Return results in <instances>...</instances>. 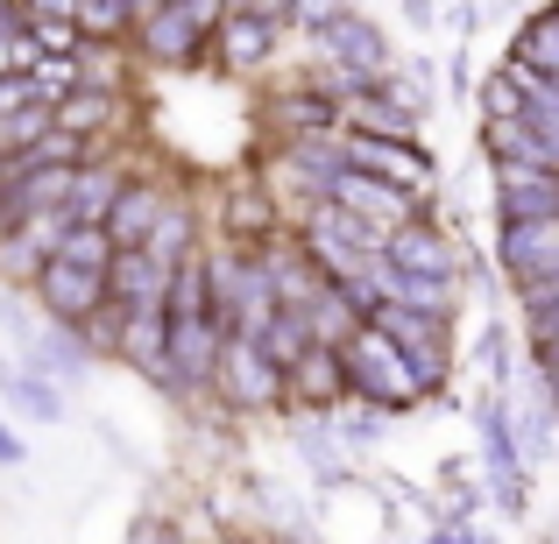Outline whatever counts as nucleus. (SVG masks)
Instances as JSON below:
<instances>
[{
	"label": "nucleus",
	"instance_id": "nucleus-25",
	"mask_svg": "<svg viewBox=\"0 0 559 544\" xmlns=\"http://www.w3.org/2000/svg\"><path fill=\"white\" fill-rule=\"evenodd\" d=\"M481 367H489V382H496V389L510 382V340H503V326H489V333H481Z\"/></svg>",
	"mask_w": 559,
	"mask_h": 544
},
{
	"label": "nucleus",
	"instance_id": "nucleus-18",
	"mask_svg": "<svg viewBox=\"0 0 559 544\" xmlns=\"http://www.w3.org/2000/svg\"><path fill=\"white\" fill-rule=\"evenodd\" d=\"M142 22V8H128V0H93V8H71V28H79V43H121L128 28Z\"/></svg>",
	"mask_w": 559,
	"mask_h": 544
},
{
	"label": "nucleus",
	"instance_id": "nucleus-21",
	"mask_svg": "<svg viewBox=\"0 0 559 544\" xmlns=\"http://www.w3.org/2000/svg\"><path fill=\"white\" fill-rule=\"evenodd\" d=\"M114 107H121L114 93H71L64 107H57V135H71V142H93L99 128L114 121Z\"/></svg>",
	"mask_w": 559,
	"mask_h": 544
},
{
	"label": "nucleus",
	"instance_id": "nucleus-20",
	"mask_svg": "<svg viewBox=\"0 0 559 544\" xmlns=\"http://www.w3.org/2000/svg\"><path fill=\"white\" fill-rule=\"evenodd\" d=\"M518 312H524V326H532V347L559 340V269L538 276V283H518Z\"/></svg>",
	"mask_w": 559,
	"mask_h": 544
},
{
	"label": "nucleus",
	"instance_id": "nucleus-9",
	"mask_svg": "<svg viewBox=\"0 0 559 544\" xmlns=\"http://www.w3.org/2000/svg\"><path fill=\"white\" fill-rule=\"evenodd\" d=\"M496 178V213L503 227H532V219H559V170H518V164H489Z\"/></svg>",
	"mask_w": 559,
	"mask_h": 544
},
{
	"label": "nucleus",
	"instance_id": "nucleus-17",
	"mask_svg": "<svg viewBox=\"0 0 559 544\" xmlns=\"http://www.w3.org/2000/svg\"><path fill=\"white\" fill-rule=\"evenodd\" d=\"M255 347H262V361H270L276 375H290V367L312 354V333H305V318H298V312H276L270 326H262V340H255Z\"/></svg>",
	"mask_w": 559,
	"mask_h": 544
},
{
	"label": "nucleus",
	"instance_id": "nucleus-12",
	"mask_svg": "<svg viewBox=\"0 0 559 544\" xmlns=\"http://www.w3.org/2000/svg\"><path fill=\"white\" fill-rule=\"evenodd\" d=\"M284 403H305V410H341L347 403V367L333 347H312L298 367L284 375Z\"/></svg>",
	"mask_w": 559,
	"mask_h": 544
},
{
	"label": "nucleus",
	"instance_id": "nucleus-15",
	"mask_svg": "<svg viewBox=\"0 0 559 544\" xmlns=\"http://www.w3.org/2000/svg\"><path fill=\"white\" fill-rule=\"evenodd\" d=\"M121 191H128V178L114 164H79V178H71V227H107V213L121 205Z\"/></svg>",
	"mask_w": 559,
	"mask_h": 544
},
{
	"label": "nucleus",
	"instance_id": "nucleus-4",
	"mask_svg": "<svg viewBox=\"0 0 559 544\" xmlns=\"http://www.w3.org/2000/svg\"><path fill=\"white\" fill-rule=\"evenodd\" d=\"M319 57H326L341 78H361V85H382L390 78V43H382V28L376 22H361V14H333L326 28H319Z\"/></svg>",
	"mask_w": 559,
	"mask_h": 544
},
{
	"label": "nucleus",
	"instance_id": "nucleus-11",
	"mask_svg": "<svg viewBox=\"0 0 559 544\" xmlns=\"http://www.w3.org/2000/svg\"><path fill=\"white\" fill-rule=\"evenodd\" d=\"M36 298L50 304V318H64V326H85V318L107 304V276L71 269V262H50V269L36 276Z\"/></svg>",
	"mask_w": 559,
	"mask_h": 544
},
{
	"label": "nucleus",
	"instance_id": "nucleus-23",
	"mask_svg": "<svg viewBox=\"0 0 559 544\" xmlns=\"http://www.w3.org/2000/svg\"><path fill=\"white\" fill-rule=\"evenodd\" d=\"M57 262L107 276V269H114V241H107V227H71V233H64V247H57Z\"/></svg>",
	"mask_w": 559,
	"mask_h": 544
},
{
	"label": "nucleus",
	"instance_id": "nucleus-13",
	"mask_svg": "<svg viewBox=\"0 0 559 544\" xmlns=\"http://www.w3.org/2000/svg\"><path fill=\"white\" fill-rule=\"evenodd\" d=\"M219 347H227V333H219L213 318H199V326H170V361H164V375L185 382V389H199V382L219 375Z\"/></svg>",
	"mask_w": 559,
	"mask_h": 544
},
{
	"label": "nucleus",
	"instance_id": "nucleus-16",
	"mask_svg": "<svg viewBox=\"0 0 559 544\" xmlns=\"http://www.w3.org/2000/svg\"><path fill=\"white\" fill-rule=\"evenodd\" d=\"M219 219H227V233H234V241H262V247H270L276 241V219H284V213H276V198H270V191H255V184H234L227 191V205H219Z\"/></svg>",
	"mask_w": 559,
	"mask_h": 544
},
{
	"label": "nucleus",
	"instance_id": "nucleus-2",
	"mask_svg": "<svg viewBox=\"0 0 559 544\" xmlns=\"http://www.w3.org/2000/svg\"><path fill=\"white\" fill-rule=\"evenodd\" d=\"M341 156H347V170H361V178H376V184H390V191H404V198H432V184H439V170H432V156L418 149V142H369V135H341Z\"/></svg>",
	"mask_w": 559,
	"mask_h": 544
},
{
	"label": "nucleus",
	"instance_id": "nucleus-24",
	"mask_svg": "<svg viewBox=\"0 0 559 544\" xmlns=\"http://www.w3.org/2000/svg\"><path fill=\"white\" fill-rule=\"evenodd\" d=\"M50 128H57V113H50V107H22L14 121H0V156H28L43 135H50Z\"/></svg>",
	"mask_w": 559,
	"mask_h": 544
},
{
	"label": "nucleus",
	"instance_id": "nucleus-14",
	"mask_svg": "<svg viewBox=\"0 0 559 544\" xmlns=\"http://www.w3.org/2000/svg\"><path fill=\"white\" fill-rule=\"evenodd\" d=\"M164 191L156 184H128L121 191V205L107 213V241H114V255H135V247H150V233H156V219H164Z\"/></svg>",
	"mask_w": 559,
	"mask_h": 544
},
{
	"label": "nucleus",
	"instance_id": "nucleus-3",
	"mask_svg": "<svg viewBox=\"0 0 559 544\" xmlns=\"http://www.w3.org/2000/svg\"><path fill=\"white\" fill-rule=\"evenodd\" d=\"M135 28H142L135 43L150 64H199L213 28H219V8H142Z\"/></svg>",
	"mask_w": 559,
	"mask_h": 544
},
{
	"label": "nucleus",
	"instance_id": "nucleus-6",
	"mask_svg": "<svg viewBox=\"0 0 559 544\" xmlns=\"http://www.w3.org/2000/svg\"><path fill=\"white\" fill-rule=\"evenodd\" d=\"M326 205H341L347 219L376 227L382 241H390V233H404L411 219H425V205H418V198H404V191H390V184L361 178V170H341V178H333V191H326Z\"/></svg>",
	"mask_w": 559,
	"mask_h": 544
},
{
	"label": "nucleus",
	"instance_id": "nucleus-19",
	"mask_svg": "<svg viewBox=\"0 0 559 544\" xmlns=\"http://www.w3.org/2000/svg\"><path fill=\"white\" fill-rule=\"evenodd\" d=\"M121 354L142 361V367H164V361H170V312H128Z\"/></svg>",
	"mask_w": 559,
	"mask_h": 544
},
{
	"label": "nucleus",
	"instance_id": "nucleus-7",
	"mask_svg": "<svg viewBox=\"0 0 559 544\" xmlns=\"http://www.w3.org/2000/svg\"><path fill=\"white\" fill-rule=\"evenodd\" d=\"M276 28H290V8H219V28H213L219 64H227V71H255V64H270Z\"/></svg>",
	"mask_w": 559,
	"mask_h": 544
},
{
	"label": "nucleus",
	"instance_id": "nucleus-10",
	"mask_svg": "<svg viewBox=\"0 0 559 544\" xmlns=\"http://www.w3.org/2000/svg\"><path fill=\"white\" fill-rule=\"evenodd\" d=\"M496 262H503L510 290L538 283V276L559 269V219H532V227H503L496 233Z\"/></svg>",
	"mask_w": 559,
	"mask_h": 544
},
{
	"label": "nucleus",
	"instance_id": "nucleus-22",
	"mask_svg": "<svg viewBox=\"0 0 559 544\" xmlns=\"http://www.w3.org/2000/svg\"><path fill=\"white\" fill-rule=\"evenodd\" d=\"M142 255L164 262V269H178V262L191 255V213H185V205H164V219H156V233H150Z\"/></svg>",
	"mask_w": 559,
	"mask_h": 544
},
{
	"label": "nucleus",
	"instance_id": "nucleus-1",
	"mask_svg": "<svg viewBox=\"0 0 559 544\" xmlns=\"http://www.w3.org/2000/svg\"><path fill=\"white\" fill-rule=\"evenodd\" d=\"M341 367H347V396H355V403H369L376 418H382V410L425 403V389H418V375H411V361L396 354V347L382 340L376 326H361L355 340L341 347Z\"/></svg>",
	"mask_w": 559,
	"mask_h": 544
},
{
	"label": "nucleus",
	"instance_id": "nucleus-5",
	"mask_svg": "<svg viewBox=\"0 0 559 544\" xmlns=\"http://www.w3.org/2000/svg\"><path fill=\"white\" fill-rule=\"evenodd\" d=\"M382 262H390L396 276H425V283H461V269H467V255L453 247V233H447V227H432V213L411 219L404 233H390Z\"/></svg>",
	"mask_w": 559,
	"mask_h": 544
},
{
	"label": "nucleus",
	"instance_id": "nucleus-8",
	"mask_svg": "<svg viewBox=\"0 0 559 544\" xmlns=\"http://www.w3.org/2000/svg\"><path fill=\"white\" fill-rule=\"evenodd\" d=\"M219 396H227L234 410H276L284 403V375H276L270 361H262L255 340H227L219 347Z\"/></svg>",
	"mask_w": 559,
	"mask_h": 544
}]
</instances>
